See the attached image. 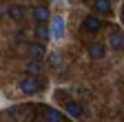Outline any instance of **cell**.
Masks as SVG:
<instances>
[{"label":"cell","instance_id":"6da1fadb","mask_svg":"<svg viewBox=\"0 0 124 122\" xmlns=\"http://www.w3.org/2000/svg\"><path fill=\"white\" fill-rule=\"evenodd\" d=\"M49 31H51V40H62L67 33V24H64V18L62 16H53L51 22H49Z\"/></svg>","mask_w":124,"mask_h":122},{"label":"cell","instance_id":"7a4b0ae2","mask_svg":"<svg viewBox=\"0 0 124 122\" xmlns=\"http://www.w3.org/2000/svg\"><path fill=\"white\" fill-rule=\"evenodd\" d=\"M108 47L113 51H124V31L117 27H111V31H108Z\"/></svg>","mask_w":124,"mask_h":122},{"label":"cell","instance_id":"3957f363","mask_svg":"<svg viewBox=\"0 0 124 122\" xmlns=\"http://www.w3.org/2000/svg\"><path fill=\"white\" fill-rule=\"evenodd\" d=\"M18 87H20V91H22L24 96H36V93H38V89H40V82L33 78V75H27V78L20 80Z\"/></svg>","mask_w":124,"mask_h":122},{"label":"cell","instance_id":"277c9868","mask_svg":"<svg viewBox=\"0 0 124 122\" xmlns=\"http://www.w3.org/2000/svg\"><path fill=\"white\" fill-rule=\"evenodd\" d=\"M102 27H104L102 18H100V16H93V13H89V16L84 18V22H82V29H84V31H89V33H98Z\"/></svg>","mask_w":124,"mask_h":122},{"label":"cell","instance_id":"5b68a950","mask_svg":"<svg viewBox=\"0 0 124 122\" xmlns=\"http://www.w3.org/2000/svg\"><path fill=\"white\" fill-rule=\"evenodd\" d=\"M86 53H89V58H93V60H100V58L106 56V47H104L102 42H91L89 49H86Z\"/></svg>","mask_w":124,"mask_h":122},{"label":"cell","instance_id":"8992f818","mask_svg":"<svg viewBox=\"0 0 124 122\" xmlns=\"http://www.w3.org/2000/svg\"><path fill=\"white\" fill-rule=\"evenodd\" d=\"M93 11L98 16H108L111 13V0H93Z\"/></svg>","mask_w":124,"mask_h":122},{"label":"cell","instance_id":"52a82bcc","mask_svg":"<svg viewBox=\"0 0 124 122\" xmlns=\"http://www.w3.org/2000/svg\"><path fill=\"white\" fill-rule=\"evenodd\" d=\"M7 13H9V18L13 22H22L24 20V9H22V5H9L7 7Z\"/></svg>","mask_w":124,"mask_h":122},{"label":"cell","instance_id":"ba28073f","mask_svg":"<svg viewBox=\"0 0 124 122\" xmlns=\"http://www.w3.org/2000/svg\"><path fill=\"white\" fill-rule=\"evenodd\" d=\"M31 13H33V20H36V22H46V20L51 18V16H49V9H46L44 5H36Z\"/></svg>","mask_w":124,"mask_h":122},{"label":"cell","instance_id":"9c48e42d","mask_svg":"<svg viewBox=\"0 0 124 122\" xmlns=\"http://www.w3.org/2000/svg\"><path fill=\"white\" fill-rule=\"evenodd\" d=\"M64 111H67L71 118H82V111H84V109H82V104H80V102L69 100V102L64 104Z\"/></svg>","mask_w":124,"mask_h":122},{"label":"cell","instance_id":"30bf717a","mask_svg":"<svg viewBox=\"0 0 124 122\" xmlns=\"http://www.w3.org/2000/svg\"><path fill=\"white\" fill-rule=\"evenodd\" d=\"M44 56H46V51H44V44L42 42H36V44L29 47V58L31 60H42Z\"/></svg>","mask_w":124,"mask_h":122},{"label":"cell","instance_id":"8fae6325","mask_svg":"<svg viewBox=\"0 0 124 122\" xmlns=\"http://www.w3.org/2000/svg\"><path fill=\"white\" fill-rule=\"evenodd\" d=\"M36 38H38V40H40V42L44 44L46 40L51 38V31H49L46 27H40V24H38V27H36Z\"/></svg>","mask_w":124,"mask_h":122},{"label":"cell","instance_id":"7c38bea8","mask_svg":"<svg viewBox=\"0 0 124 122\" xmlns=\"http://www.w3.org/2000/svg\"><path fill=\"white\" fill-rule=\"evenodd\" d=\"M27 71L29 73H42V62H40V60H31V62H27Z\"/></svg>","mask_w":124,"mask_h":122},{"label":"cell","instance_id":"4fadbf2b","mask_svg":"<svg viewBox=\"0 0 124 122\" xmlns=\"http://www.w3.org/2000/svg\"><path fill=\"white\" fill-rule=\"evenodd\" d=\"M60 65H62V56H60L58 51L49 53V67H51V69H58Z\"/></svg>","mask_w":124,"mask_h":122},{"label":"cell","instance_id":"5bb4252c","mask_svg":"<svg viewBox=\"0 0 124 122\" xmlns=\"http://www.w3.org/2000/svg\"><path fill=\"white\" fill-rule=\"evenodd\" d=\"M46 122H62V113L58 109H46Z\"/></svg>","mask_w":124,"mask_h":122},{"label":"cell","instance_id":"9a60e30c","mask_svg":"<svg viewBox=\"0 0 124 122\" xmlns=\"http://www.w3.org/2000/svg\"><path fill=\"white\" fill-rule=\"evenodd\" d=\"M13 38L18 40V42H22V40H24L27 36H24V31H16V33H13Z\"/></svg>","mask_w":124,"mask_h":122},{"label":"cell","instance_id":"2e32d148","mask_svg":"<svg viewBox=\"0 0 124 122\" xmlns=\"http://www.w3.org/2000/svg\"><path fill=\"white\" fill-rule=\"evenodd\" d=\"M120 20H122V24H124V7H122V11H120Z\"/></svg>","mask_w":124,"mask_h":122},{"label":"cell","instance_id":"e0dca14e","mask_svg":"<svg viewBox=\"0 0 124 122\" xmlns=\"http://www.w3.org/2000/svg\"><path fill=\"white\" fill-rule=\"evenodd\" d=\"M53 2H64V0H53Z\"/></svg>","mask_w":124,"mask_h":122}]
</instances>
